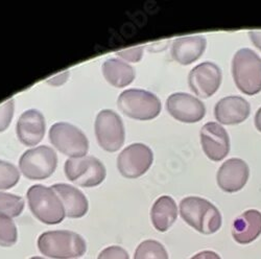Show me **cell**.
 <instances>
[{"instance_id":"cell-1","label":"cell","mask_w":261,"mask_h":259,"mask_svg":"<svg viewBox=\"0 0 261 259\" xmlns=\"http://www.w3.org/2000/svg\"><path fill=\"white\" fill-rule=\"evenodd\" d=\"M37 244L43 255L53 259H74L87 251L83 237L68 230L46 231L39 236Z\"/></svg>"},{"instance_id":"cell-2","label":"cell","mask_w":261,"mask_h":259,"mask_svg":"<svg viewBox=\"0 0 261 259\" xmlns=\"http://www.w3.org/2000/svg\"><path fill=\"white\" fill-rule=\"evenodd\" d=\"M180 214L185 223L198 232L210 235L222 227V214L211 202L200 197H187L180 203Z\"/></svg>"},{"instance_id":"cell-3","label":"cell","mask_w":261,"mask_h":259,"mask_svg":"<svg viewBox=\"0 0 261 259\" xmlns=\"http://www.w3.org/2000/svg\"><path fill=\"white\" fill-rule=\"evenodd\" d=\"M29 206L35 218L46 225H58L65 219L63 203L57 192L41 184L33 185L27 192Z\"/></svg>"},{"instance_id":"cell-4","label":"cell","mask_w":261,"mask_h":259,"mask_svg":"<svg viewBox=\"0 0 261 259\" xmlns=\"http://www.w3.org/2000/svg\"><path fill=\"white\" fill-rule=\"evenodd\" d=\"M232 73L237 88L248 95L261 91V58L250 48L236 51Z\"/></svg>"},{"instance_id":"cell-5","label":"cell","mask_w":261,"mask_h":259,"mask_svg":"<svg viewBox=\"0 0 261 259\" xmlns=\"http://www.w3.org/2000/svg\"><path fill=\"white\" fill-rule=\"evenodd\" d=\"M119 110L126 116L137 120H150L161 112L158 96L143 89L124 90L117 99Z\"/></svg>"},{"instance_id":"cell-6","label":"cell","mask_w":261,"mask_h":259,"mask_svg":"<svg viewBox=\"0 0 261 259\" xmlns=\"http://www.w3.org/2000/svg\"><path fill=\"white\" fill-rule=\"evenodd\" d=\"M58 165L55 149L47 145H40L28 149L19 160L21 172L31 180H43L51 176Z\"/></svg>"},{"instance_id":"cell-7","label":"cell","mask_w":261,"mask_h":259,"mask_svg":"<svg viewBox=\"0 0 261 259\" xmlns=\"http://www.w3.org/2000/svg\"><path fill=\"white\" fill-rule=\"evenodd\" d=\"M49 139L57 149L71 158L85 157L89 149L88 138L77 126L56 122L49 128Z\"/></svg>"},{"instance_id":"cell-8","label":"cell","mask_w":261,"mask_h":259,"mask_svg":"<svg viewBox=\"0 0 261 259\" xmlns=\"http://www.w3.org/2000/svg\"><path fill=\"white\" fill-rule=\"evenodd\" d=\"M97 142L107 152H116L124 143L125 131L121 117L114 111L101 110L94 124Z\"/></svg>"},{"instance_id":"cell-9","label":"cell","mask_w":261,"mask_h":259,"mask_svg":"<svg viewBox=\"0 0 261 259\" xmlns=\"http://www.w3.org/2000/svg\"><path fill=\"white\" fill-rule=\"evenodd\" d=\"M64 169L68 180L83 187L99 185L107 175L105 165L93 156L70 158L65 162Z\"/></svg>"},{"instance_id":"cell-10","label":"cell","mask_w":261,"mask_h":259,"mask_svg":"<svg viewBox=\"0 0 261 259\" xmlns=\"http://www.w3.org/2000/svg\"><path fill=\"white\" fill-rule=\"evenodd\" d=\"M154 154L149 146L143 143H132L126 146L117 157V168L128 179L139 178L153 164Z\"/></svg>"},{"instance_id":"cell-11","label":"cell","mask_w":261,"mask_h":259,"mask_svg":"<svg viewBox=\"0 0 261 259\" xmlns=\"http://www.w3.org/2000/svg\"><path fill=\"white\" fill-rule=\"evenodd\" d=\"M222 83V70L212 62H204L195 66L188 75L190 89L202 98L212 96Z\"/></svg>"},{"instance_id":"cell-12","label":"cell","mask_w":261,"mask_h":259,"mask_svg":"<svg viewBox=\"0 0 261 259\" xmlns=\"http://www.w3.org/2000/svg\"><path fill=\"white\" fill-rule=\"evenodd\" d=\"M166 109L173 118L187 123L198 122L206 114V107L203 101L183 92L169 95L166 100Z\"/></svg>"},{"instance_id":"cell-13","label":"cell","mask_w":261,"mask_h":259,"mask_svg":"<svg viewBox=\"0 0 261 259\" xmlns=\"http://www.w3.org/2000/svg\"><path fill=\"white\" fill-rule=\"evenodd\" d=\"M202 147L207 157L221 161L229 154L230 139L225 127L216 122H207L201 130Z\"/></svg>"},{"instance_id":"cell-14","label":"cell","mask_w":261,"mask_h":259,"mask_svg":"<svg viewBox=\"0 0 261 259\" xmlns=\"http://www.w3.org/2000/svg\"><path fill=\"white\" fill-rule=\"evenodd\" d=\"M45 126L44 115L39 110L30 109L21 114L17 121V137L22 144L34 146L44 137Z\"/></svg>"},{"instance_id":"cell-15","label":"cell","mask_w":261,"mask_h":259,"mask_svg":"<svg viewBox=\"0 0 261 259\" xmlns=\"http://www.w3.org/2000/svg\"><path fill=\"white\" fill-rule=\"evenodd\" d=\"M249 175V166L244 160L231 158L217 171V184L226 192H236L246 185Z\"/></svg>"},{"instance_id":"cell-16","label":"cell","mask_w":261,"mask_h":259,"mask_svg":"<svg viewBox=\"0 0 261 259\" xmlns=\"http://www.w3.org/2000/svg\"><path fill=\"white\" fill-rule=\"evenodd\" d=\"M250 111L249 101L242 96L232 95L217 101L214 108V115L223 124H237L249 117Z\"/></svg>"},{"instance_id":"cell-17","label":"cell","mask_w":261,"mask_h":259,"mask_svg":"<svg viewBox=\"0 0 261 259\" xmlns=\"http://www.w3.org/2000/svg\"><path fill=\"white\" fill-rule=\"evenodd\" d=\"M261 234V212L250 209L233 222L232 236L239 245H248L257 240Z\"/></svg>"},{"instance_id":"cell-18","label":"cell","mask_w":261,"mask_h":259,"mask_svg":"<svg viewBox=\"0 0 261 259\" xmlns=\"http://www.w3.org/2000/svg\"><path fill=\"white\" fill-rule=\"evenodd\" d=\"M51 188L60 197L65 212L69 219H81L88 212V200L76 187L65 183H57Z\"/></svg>"},{"instance_id":"cell-19","label":"cell","mask_w":261,"mask_h":259,"mask_svg":"<svg viewBox=\"0 0 261 259\" xmlns=\"http://www.w3.org/2000/svg\"><path fill=\"white\" fill-rule=\"evenodd\" d=\"M207 41L204 36L178 38L172 43L171 56L178 63L189 65L197 61L205 51Z\"/></svg>"},{"instance_id":"cell-20","label":"cell","mask_w":261,"mask_h":259,"mask_svg":"<svg viewBox=\"0 0 261 259\" xmlns=\"http://www.w3.org/2000/svg\"><path fill=\"white\" fill-rule=\"evenodd\" d=\"M178 218V206L171 197L162 196L156 200L150 210V220L159 232H166Z\"/></svg>"},{"instance_id":"cell-21","label":"cell","mask_w":261,"mask_h":259,"mask_svg":"<svg viewBox=\"0 0 261 259\" xmlns=\"http://www.w3.org/2000/svg\"><path fill=\"white\" fill-rule=\"evenodd\" d=\"M101 68L105 79L117 88L125 87L135 79L134 68L119 59L111 58L106 60Z\"/></svg>"},{"instance_id":"cell-22","label":"cell","mask_w":261,"mask_h":259,"mask_svg":"<svg viewBox=\"0 0 261 259\" xmlns=\"http://www.w3.org/2000/svg\"><path fill=\"white\" fill-rule=\"evenodd\" d=\"M134 259H169L165 247L158 241L146 240L137 247Z\"/></svg>"},{"instance_id":"cell-23","label":"cell","mask_w":261,"mask_h":259,"mask_svg":"<svg viewBox=\"0 0 261 259\" xmlns=\"http://www.w3.org/2000/svg\"><path fill=\"white\" fill-rule=\"evenodd\" d=\"M24 200L16 194L0 192V213L9 215L11 218H17L24 209Z\"/></svg>"},{"instance_id":"cell-24","label":"cell","mask_w":261,"mask_h":259,"mask_svg":"<svg viewBox=\"0 0 261 259\" xmlns=\"http://www.w3.org/2000/svg\"><path fill=\"white\" fill-rule=\"evenodd\" d=\"M17 241L18 230L13 219L7 214L0 213V247H12Z\"/></svg>"},{"instance_id":"cell-25","label":"cell","mask_w":261,"mask_h":259,"mask_svg":"<svg viewBox=\"0 0 261 259\" xmlns=\"http://www.w3.org/2000/svg\"><path fill=\"white\" fill-rule=\"evenodd\" d=\"M20 180L18 168L5 160H0V189H10L14 187Z\"/></svg>"},{"instance_id":"cell-26","label":"cell","mask_w":261,"mask_h":259,"mask_svg":"<svg viewBox=\"0 0 261 259\" xmlns=\"http://www.w3.org/2000/svg\"><path fill=\"white\" fill-rule=\"evenodd\" d=\"M14 98H10L6 102L0 105V132L6 131L9 127L14 116Z\"/></svg>"},{"instance_id":"cell-27","label":"cell","mask_w":261,"mask_h":259,"mask_svg":"<svg viewBox=\"0 0 261 259\" xmlns=\"http://www.w3.org/2000/svg\"><path fill=\"white\" fill-rule=\"evenodd\" d=\"M97 259H129L128 253L119 246H111L103 249Z\"/></svg>"},{"instance_id":"cell-28","label":"cell","mask_w":261,"mask_h":259,"mask_svg":"<svg viewBox=\"0 0 261 259\" xmlns=\"http://www.w3.org/2000/svg\"><path fill=\"white\" fill-rule=\"evenodd\" d=\"M143 46H137V47H130L127 49H123L120 50L118 53H116V55L120 58H122L123 60H125L126 62H132V63H136L139 62L143 56Z\"/></svg>"},{"instance_id":"cell-29","label":"cell","mask_w":261,"mask_h":259,"mask_svg":"<svg viewBox=\"0 0 261 259\" xmlns=\"http://www.w3.org/2000/svg\"><path fill=\"white\" fill-rule=\"evenodd\" d=\"M69 74L70 72L68 70H65L61 73H58L57 75L55 76H51L49 79H47L45 82L51 86H62L63 84L66 83V81L68 80L69 77Z\"/></svg>"},{"instance_id":"cell-30","label":"cell","mask_w":261,"mask_h":259,"mask_svg":"<svg viewBox=\"0 0 261 259\" xmlns=\"http://www.w3.org/2000/svg\"><path fill=\"white\" fill-rule=\"evenodd\" d=\"M190 259H222V258L217 253H215L213 251L206 250V251H203V252L195 254Z\"/></svg>"},{"instance_id":"cell-31","label":"cell","mask_w":261,"mask_h":259,"mask_svg":"<svg viewBox=\"0 0 261 259\" xmlns=\"http://www.w3.org/2000/svg\"><path fill=\"white\" fill-rule=\"evenodd\" d=\"M249 36L255 46L261 50V31H250Z\"/></svg>"},{"instance_id":"cell-32","label":"cell","mask_w":261,"mask_h":259,"mask_svg":"<svg viewBox=\"0 0 261 259\" xmlns=\"http://www.w3.org/2000/svg\"><path fill=\"white\" fill-rule=\"evenodd\" d=\"M255 126L258 128V131L261 132V107L259 108L255 115Z\"/></svg>"},{"instance_id":"cell-33","label":"cell","mask_w":261,"mask_h":259,"mask_svg":"<svg viewBox=\"0 0 261 259\" xmlns=\"http://www.w3.org/2000/svg\"><path fill=\"white\" fill-rule=\"evenodd\" d=\"M30 259H45V258H43V257H40V256H34V257H31Z\"/></svg>"}]
</instances>
